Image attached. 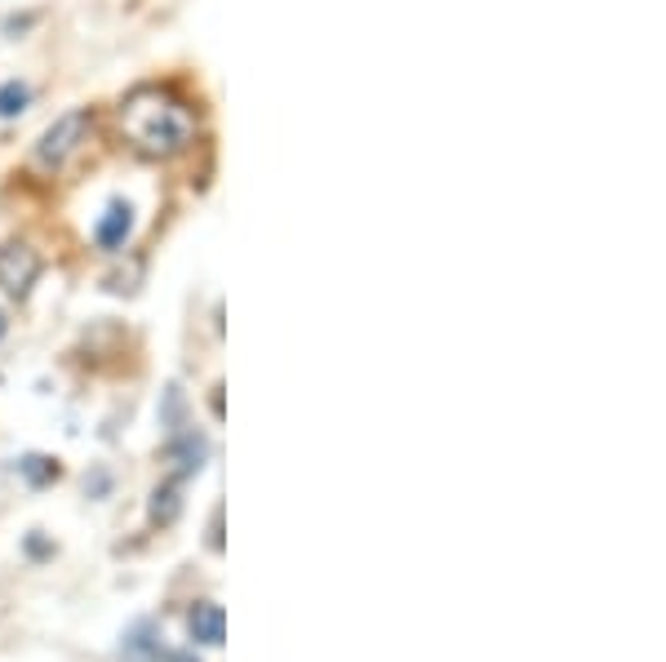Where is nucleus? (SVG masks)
Wrapping results in <instances>:
<instances>
[{
  "label": "nucleus",
  "instance_id": "obj_5",
  "mask_svg": "<svg viewBox=\"0 0 666 662\" xmlns=\"http://www.w3.org/2000/svg\"><path fill=\"white\" fill-rule=\"evenodd\" d=\"M187 627H191V640H196V644H209V649H218L222 636H227V618H222V605H213V600H200V605L191 609Z\"/></svg>",
  "mask_w": 666,
  "mask_h": 662
},
{
  "label": "nucleus",
  "instance_id": "obj_8",
  "mask_svg": "<svg viewBox=\"0 0 666 662\" xmlns=\"http://www.w3.org/2000/svg\"><path fill=\"white\" fill-rule=\"evenodd\" d=\"M174 516H178V489H174V485H165V489H156V503H152V520L169 525Z\"/></svg>",
  "mask_w": 666,
  "mask_h": 662
},
{
  "label": "nucleus",
  "instance_id": "obj_6",
  "mask_svg": "<svg viewBox=\"0 0 666 662\" xmlns=\"http://www.w3.org/2000/svg\"><path fill=\"white\" fill-rule=\"evenodd\" d=\"M125 653H130V658H138V662L160 658V649H156V627H152V622H138V627L125 636Z\"/></svg>",
  "mask_w": 666,
  "mask_h": 662
},
{
  "label": "nucleus",
  "instance_id": "obj_1",
  "mask_svg": "<svg viewBox=\"0 0 666 662\" xmlns=\"http://www.w3.org/2000/svg\"><path fill=\"white\" fill-rule=\"evenodd\" d=\"M116 125L125 134V143L147 156V161H169L178 152L191 147L196 139V117L182 98H174L169 89L143 85L134 93H125V102L116 107Z\"/></svg>",
  "mask_w": 666,
  "mask_h": 662
},
{
  "label": "nucleus",
  "instance_id": "obj_2",
  "mask_svg": "<svg viewBox=\"0 0 666 662\" xmlns=\"http://www.w3.org/2000/svg\"><path fill=\"white\" fill-rule=\"evenodd\" d=\"M89 130H93L89 112H67V117H58V121L45 130L41 147H36V165H41V169H63V165L89 143Z\"/></svg>",
  "mask_w": 666,
  "mask_h": 662
},
{
  "label": "nucleus",
  "instance_id": "obj_3",
  "mask_svg": "<svg viewBox=\"0 0 666 662\" xmlns=\"http://www.w3.org/2000/svg\"><path fill=\"white\" fill-rule=\"evenodd\" d=\"M41 276V254L32 245H5L0 250V289L10 298H27Z\"/></svg>",
  "mask_w": 666,
  "mask_h": 662
},
{
  "label": "nucleus",
  "instance_id": "obj_4",
  "mask_svg": "<svg viewBox=\"0 0 666 662\" xmlns=\"http://www.w3.org/2000/svg\"><path fill=\"white\" fill-rule=\"evenodd\" d=\"M130 228H134V209H130L125 200H111V205H107V213L98 218L93 236H98V245H102V250H121V245H125V236H130Z\"/></svg>",
  "mask_w": 666,
  "mask_h": 662
},
{
  "label": "nucleus",
  "instance_id": "obj_11",
  "mask_svg": "<svg viewBox=\"0 0 666 662\" xmlns=\"http://www.w3.org/2000/svg\"><path fill=\"white\" fill-rule=\"evenodd\" d=\"M5 329H10V320H5V311H0V339H5Z\"/></svg>",
  "mask_w": 666,
  "mask_h": 662
},
{
  "label": "nucleus",
  "instance_id": "obj_10",
  "mask_svg": "<svg viewBox=\"0 0 666 662\" xmlns=\"http://www.w3.org/2000/svg\"><path fill=\"white\" fill-rule=\"evenodd\" d=\"M165 662H200V658H191V653H169Z\"/></svg>",
  "mask_w": 666,
  "mask_h": 662
},
{
  "label": "nucleus",
  "instance_id": "obj_7",
  "mask_svg": "<svg viewBox=\"0 0 666 662\" xmlns=\"http://www.w3.org/2000/svg\"><path fill=\"white\" fill-rule=\"evenodd\" d=\"M27 102H32V89L23 80L0 85V121H14L19 112H27Z\"/></svg>",
  "mask_w": 666,
  "mask_h": 662
},
{
  "label": "nucleus",
  "instance_id": "obj_9",
  "mask_svg": "<svg viewBox=\"0 0 666 662\" xmlns=\"http://www.w3.org/2000/svg\"><path fill=\"white\" fill-rule=\"evenodd\" d=\"M19 472H23L32 485H45L49 476H58V467H54L49 459H23V463H19Z\"/></svg>",
  "mask_w": 666,
  "mask_h": 662
}]
</instances>
